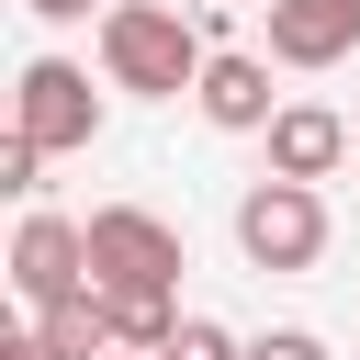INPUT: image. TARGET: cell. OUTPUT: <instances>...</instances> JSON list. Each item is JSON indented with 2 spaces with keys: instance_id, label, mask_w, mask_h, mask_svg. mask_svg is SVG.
<instances>
[{
  "instance_id": "5b68a950",
  "label": "cell",
  "mask_w": 360,
  "mask_h": 360,
  "mask_svg": "<svg viewBox=\"0 0 360 360\" xmlns=\"http://www.w3.org/2000/svg\"><path fill=\"white\" fill-rule=\"evenodd\" d=\"M11 292L45 315V304H68V292H90V225H68V214H22V236H11Z\"/></svg>"
},
{
  "instance_id": "7c38bea8",
  "label": "cell",
  "mask_w": 360,
  "mask_h": 360,
  "mask_svg": "<svg viewBox=\"0 0 360 360\" xmlns=\"http://www.w3.org/2000/svg\"><path fill=\"white\" fill-rule=\"evenodd\" d=\"M0 191H22V202L45 191V146H34V135H11V146H0Z\"/></svg>"
},
{
  "instance_id": "5bb4252c",
  "label": "cell",
  "mask_w": 360,
  "mask_h": 360,
  "mask_svg": "<svg viewBox=\"0 0 360 360\" xmlns=\"http://www.w3.org/2000/svg\"><path fill=\"white\" fill-rule=\"evenodd\" d=\"M22 11H45V22H90V0H22Z\"/></svg>"
},
{
  "instance_id": "9c48e42d",
  "label": "cell",
  "mask_w": 360,
  "mask_h": 360,
  "mask_svg": "<svg viewBox=\"0 0 360 360\" xmlns=\"http://www.w3.org/2000/svg\"><path fill=\"white\" fill-rule=\"evenodd\" d=\"M34 338H45L56 360H112V315H101V281H90V292H68V304H45V315H34Z\"/></svg>"
},
{
  "instance_id": "ba28073f",
  "label": "cell",
  "mask_w": 360,
  "mask_h": 360,
  "mask_svg": "<svg viewBox=\"0 0 360 360\" xmlns=\"http://www.w3.org/2000/svg\"><path fill=\"white\" fill-rule=\"evenodd\" d=\"M191 101H202V124H225V135H270V112H281V101H270V56H214Z\"/></svg>"
},
{
  "instance_id": "30bf717a",
  "label": "cell",
  "mask_w": 360,
  "mask_h": 360,
  "mask_svg": "<svg viewBox=\"0 0 360 360\" xmlns=\"http://www.w3.org/2000/svg\"><path fill=\"white\" fill-rule=\"evenodd\" d=\"M101 315H112V349H169L180 338V304L169 292H101Z\"/></svg>"
},
{
  "instance_id": "6da1fadb",
  "label": "cell",
  "mask_w": 360,
  "mask_h": 360,
  "mask_svg": "<svg viewBox=\"0 0 360 360\" xmlns=\"http://www.w3.org/2000/svg\"><path fill=\"white\" fill-rule=\"evenodd\" d=\"M101 68H112V90L180 101V90H202L214 45H202L191 0H112V11H101Z\"/></svg>"
},
{
  "instance_id": "2e32d148",
  "label": "cell",
  "mask_w": 360,
  "mask_h": 360,
  "mask_svg": "<svg viewBox=\"0 0 360 360\" xmlns=\"http://www.w3.org/2000/svg\"><path fill=\"white\" fill-rule=\"evenodd\" d=\"M112 360H158V349H112Z\"/></svg>"
},
{
  "instance_id": "9a60e30c",
  "label": "cell",
  "mask_w": 360,
  "mask_h": 360,
  "mask_svg": "<svg viewBox=\"0 0 360 360\" xmlns=\"http://www.w3.org/2000/svg\"><path fill=\"white\" fill-rule=\"evenodd\" d=\"M0 360H56V349H45V338H11V349H0Z\"/></svg>"
},
{
  "instance_id": "52a82bcc",
  "label": "cell",
  "mask_w": 360,
  "mask_h": 360,
  "mask_svg": "<svg viewBox=\"0 0 360 360\" xmlns=\"http://www.w3.org/2000/svg\"><path fill=\"white\" fill-rule=\"evenodd\" d=\"M360 45V0H270V56L281 68H338Z\"/></svg>"
},
{
  "instance_id": "8992f818",
  "label": "cell",
  "mask_w": 360,
  "mask_h": 360,
  "mask_svg": "<svg viewBox=\"0 0 360 360\" xmlns=\"http://www.w3.org/2000/svg\"><path fill=\"white\" fill-rule=\"evenodd\" d=\"M349 146H360V124L326 112V101H281L270 112V180H326Z\"/></svg>"
},
{
  "instance_id": "277c9868",
  "label": "cell",
  "mask_w": 360,
  "mask_h": 360,
  "mask_svg": "<svg viewBox=\"0 0 360 360\" xmlns=\"http://www.w3.org/2000/svg\"><path fill=\"white\" fill-rule=\"evenodd\" d=\"M11 135H34L45 158L90 146V135H101V90H90V68H68V56H34V68H22V90H11Z\"/></svg>"
},
{
  "instance_id": "7a4b0ae2",
  "label": "cell",
  "mask_w": 360,
  "mask_h": 360,
  "mask_svg": "<svg viewBox=\"0 0 360 360\" xmlns=\"http://www.w3.org/2000/svg\"><path fill=\"white\" fill-rule=\"evenodd\" d=\"M180 225L146 214V202H101L90 214V281L101 292H180Z\"/></svg>"
},
{
  "instance_id": "8fae6325",
  "label": "cell",
  "mask_w": 360,
  "mask_h": 360,
  "mask_svg": "<svg viewBox=\"0 0 360 360\" xmlns=\"http://www.w3.org/2000/svg\"><path fill=\"white\" fill-rule=\"evenodd\" d=\"M158 360H248V349H236V338H225L214 315H180V338H169Z\"/></svg>"
},
{
  "instance_id": "4fadbf2b",
  "label": "cell",
  "mask_w": 360,
  "mask_h": 360,
  "mask_svg": "<svg viewBox=\"0 0 360 360\" xmlns=\"http://www.w3.org/2000/svg\"><path fill=\"white\" fill-rule=\"evenodd\" d=\"M248 360H326V338L315 326H270V338H248Z\"/></svg>"
},
{
  "instance_id": "e0dca14e",
  "label": "cell",
  "mask_w": 360,
  "mask_h": 360,
  "mask_svg": "<svg viewBox=\"0 0 360 360\" xmlns=\"http://www.w3.org/2000/svg\"><path fill=\"white\" fill-rule=\"evenodd\" d=\"M191 11H225V0H191Z\"/></svg>"
},
{
  "instance_id": "3957f363",
  "label": "cell",
  "mask_w": 360,
  "mask_h": 360,
  "mask_svg": "<svg viewBox=\"0 0 360 360\" xmlns=\"http://www.w3.org/2000/svg\"><path fill=\"white\" fill-rule=\"evenodd\" d=\"M236 248H248L259 270H315V259H326V191H315V180H259V191L236 202Z\"/></svg>"
}]
</instances>
